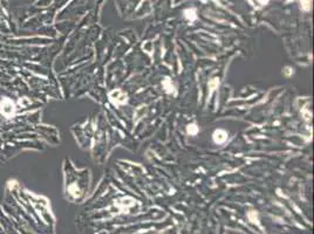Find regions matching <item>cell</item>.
Instances as JSON below:
<instances>
[{
	"mask_svg": "<svg viewBox=\"0 0 314 234\" xmlns=\"http://www.w3.org/2000/svg\"><path fill=\"white\" fill-rule=\"evenodd\" d=\"M258 2H259L260 5H266V4L269 2V0H258Z\"/></svg>",
	"mask_w": 314,
	"mask_h": 234,
	"instance_id": "cell-11",
	"label": "cell"
},
{
	"mask_svg": "<svg viewBox=\"0 0 314 234\" xmlns=\"http://www.w3.org/2000/svg\"><path fill=\"white\" fill-rule=\"evenodd\" d=\"M0 111L1 114L7 118H11L14 115V111H15V107H14V103L10 99V98H4L0 103Z\"/></svg>",
	"mask_w": 314,
	"mask_h": 234,
	"instance_id": "cell-2",
	"label": "cell"
},
{
	"mask_svg": "<svg viewBox=\"0 0 314 234\" xmlns=\"http://www.w3.org/2000/svg\"><path fill=\"white\" fill-rule=\"evenodd\" d=\"M186 131H188L189 135H191V136H196L197 134H198V131H199V128L197 127V124L192 123V124H189V125H188Z\"/></svg>",
	"mask_w": 314,
	"mask_h": 234,
	"instance_id": "cell-6",
	"label": "cell"
},
{
	"mask_svg": "<svg viewBox=\"0 0 314 234\" xmlns=\"http://www.w3.org/2000/svg\"><path fill=\"white\" fill-rule=\"evenodd\" d=\"M227 137H229V134L226 130L224 129H217L213 131L212 134V139L216 144H223L227 140Z\"/></svg>",
	"mask_w": 314,
	"mask_h": 234,
	"instance_id": "cell-3",
	"label": "cell"
},
{
	"mask_svg": "<svg viewBox=\"0 0 314 234\" xmlns=\"http://www.w3.org/2000/svg\"><path fill=\"white\" fill-rule=\"evenodd\" d=\"M185 14V18L190 21H194V20L197 19V14H196V10L195 8H190V10H186L184 12Z\"/></svg>",
	"mask_w": 314,
	"mask_h": 234,
	"instance_id": "cell-5",
	"label": "cell"
},
{
	"mask_svg": "<svg viewBox=\"0 0 314 234\" xmlns=\"http://www.w3.org/2000/svg\"><path fill=\"white\" fill-rule=\"evenodd\" d=\"M219 87V80L217 78H212L210 82H209V88H210V94H212L215 90H216L217 88Z\"/></svg>",
	"mask_w": 314,
	"mask_h": 234,
	"instance_id": "cell-7",
	"label": "cell"
},
{
	"mask_svg": "<svg viewBox=\"0 0 314 234\" xmlns=\"http://www.w3.org/2000/svg\"><path fill=\"white\" fill-rule=\"evenodd\" d=\"M163 87H164V89H165V91H167V93H172V91H174V89H175V87H174V83L171 82V80H170V78H168L163 81Z\"/></svg>",
	"mask_w": 314,
	"mask_h": 234,
	"instance_id": "cell-4",
	"label": "cell"
},
{
	"mask_svg": "<svg viewBox=\"0 0 314 234\" xmlns=\"http://www.w3.org/2000/svg\"><path fill=\"white\" fill-rule=\"evenodd\" d=\"M109 99L110 102L114 104V105H122V104H125L128 102V96L125 93H123L122 90L120 89H115L114 91H112L109 94Z\"/></svg>",
	"mask_w": 314,
	"mask_h": 234,
	"instance_id": "cell-1",
	"label": "cell"
},
{
	"mask_svg": "<svg viewBox=\"0 0 314 234\" xmlns=\"http://www.w3.org/2000/svg\"><path fill=\"white\" fill-rule=\"evenodd\" d=\"M282 73H284V75H285V76H288V78H290V76H292V75H293V73H294V69H293L292 67H285Z\"/></svg>",
	"mask_w": 314,
	"mask_h": 234,
	"instance_id": "cell-9",
	"label": "cell"
},
{
	"mask_svg": "<svg viewBox=\"0 0 314 234\" xmlns=\"http://www.w3.org/2000/svg\"><path fill=\"white\" fill-rule=\"evenodd\" d=\"M287 1H293V0H287Z\"/></svg>",
	"mask_w": 314,
	"mask_h": 234,
	"instance_id": "cell-12",
	"label": "cell"
},
{
	"mask_svg": "<svg viewBox=\"0 0 314 234\" xmlns=\"http://www.w3.org/2000/svg\"><path fill=\"white\" fill-rule=\"evenodd\" d=\"M301 8L308 12L312 8V0H301Z\"/></svg>",
	"mask_w": 314,
	"mask_h": 234,
	"instance_id": "cell-8",
	"label": "cell"
},
{
	"mask_svg": "<svg viewBox=\"0 0 314 234\" xmlns=\"http://www.w3.org/2000/svg\"><path fill=\"white\" fill-rule=\"evenodd\" d=\"M249 218H250V220H251L252 222H257V224H258V220H257V213H255V212H250V213H249Z\"/></svg>",
	"mask_w": 314,
	"mask_h": 234,
	"instance_id": "cell-10",
	"label": "cell"
}]
</instances>
